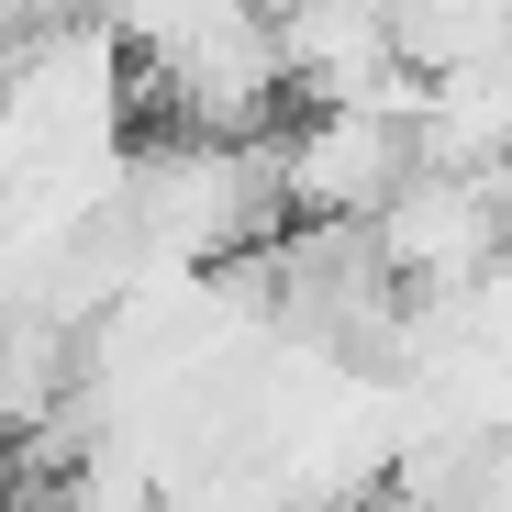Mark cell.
I'll list each match as a JSON object with an SVG mask.
<instances>
[{"label": "cell", "mask_w": 512, "mask_h": 512, "mask_svg": "<svg viewBox=\"0 0 512 512\" xmlns=\"http://www.w3.org/2000/svg\"><path fill=\"white\" fill-rule=\"evenodd\" d=\"M357 245H368L379 279L457 301V290L501 279V245H512V234H501V190H490V179H468V167H412Z\"/></svg>", "instance_id": "6da1fadb"}, {"label": "cell", "mask_w": 512, "mask_h": 512, "mask_svg": "<svg viewBox=\"0 0 512 512\" xmlns=\"http://www.w3.org/2000/svg\"><path fill=\"white\" fill-rule=\"evenodd\" d=\"M412 167L423 145L401 112H301L279 134V212H301L312 234H368Z\"/></svg>", "instance_id": "7a4b0ae2"}, {"label": "cell", "mask_w": 512, "mask_h": 512, "mask_svg": "<svg viewBox=\"0 0 512 512\" xmlns=\"http://www.w3.org/2000/svg\"><path fill=\"white\" fill-rule=\"evenodd\" d=\"M67 512H78V501H67Z\"/></svg>", "instance_id": "5b68a950"}, {"label": "cell", "mask_w": 512, "mask_h": 512, "mask_svg": "<svg viewBox=\"0 0 512 512\" xmlns=\"http://www.w3.org/2000/svg\"><path fill=\"white\" fill-rule=\"evenodd\" d=\"M12 501H23V457H12V446H0V512H12Z\"/></svg>", "instance_id": "277c9868"}, {"label": "cell", "mask_w": 512, "mask_h": 512, "mask_svg": "<svg viewBox=\"0 0 512 512\" xmlns=\"http://www.w3.org/2000/svg\"><path fill=\"white\" fill-rule=\"evenodd\" d=\"M145 67H156L167 112L190 123V145H245L256 123H268V101L290 90L279 78V34L245 23V12H201L190 34L145 45Z\"/></svg>", "instance_id": "3957f363"}]
</instances>
